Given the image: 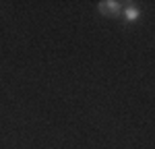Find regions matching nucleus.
<instances>
[{"mask_svg":"<svg viewBox=\"0 0 155 149\" xmlns=\"http://www.w3.org/2000/svg\"><path fill=\"white\" fill-rule=\"evenodd\" d=\"M97 8L106 17H118V15H122V2H118V0H104V2L97 4Z\"/></svg>","mask_w":155,"mask_h":149,"instance_id":"nucleus-1","label":"nucleus"},{"mask_svg":"<svg viewBox=\"0 0 155 149\" xmlns=\"http://www.w3.org/2000/svg\"><path fill=\"white\" fill-rule=\"evenodd\" d=\"M122 15H124L126 23H134V21H139L143 17V11L137 4H126V6H122Z\"/></svg>","mask_w":155,"mask_h":149,"instance_id":"nucleus-2","label":"nucleus"}]
</instances>
